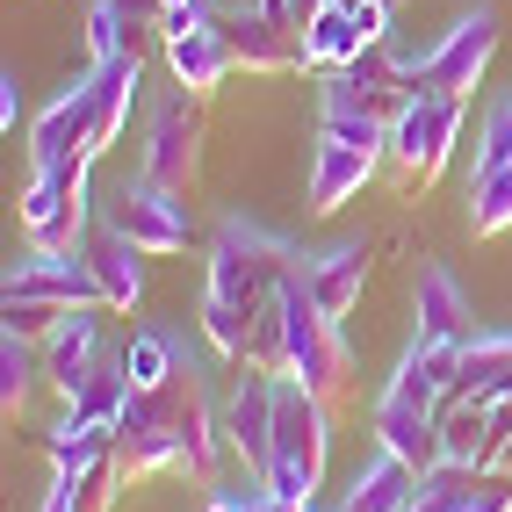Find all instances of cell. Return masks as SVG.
<instances>
[{
	"mask_svg": "<svg viewBox=\"0 0 512 512\" xmlns=\"http://www.w3.org/2000/svg\"><path fill=\"white\" fill-rule=\"evenodd\" d=\"M109 448H116V426H87L80 412H65V419L51 426V469H58V476H80V469H94Z\"/></svg>",
	"mask_w": 512,
	"mask_h": 512,
	"instance_id": "cell-23",
	"label": "cell"
},
{
	"mask_svg": "<svg viewBox=\"0 0 512 512\" xmlns=\"http://www.w3.org/2000/svg\"><path fill=\"white\" fill-rule=\"evenodd\" d=\"M166 8H210V0H166Z\"/></svg>",
	"mask_w": 512,
	"mask_h": 512,
	"instance_id": "cell-40",
	"label": "cell"
},
{
	"mask_svg": "<svg viewBox=\"0 0 512 512\" xmlns=\"http://www.w3.org/2000/svg\"><path fill=\"white\" fill-rule=\"evenodd\" d=\"M87 51H94V65H101V58H138V29H130V15L116 8V0H94V15H87Z\"/></svg>",
	"mask_w": 512,
	"mask_h": 512,
	"instance_id": "cell-32",
	"label": "cell"
},
{
	"mask_svg": "<svg viewBox=\"0 0 512 512\" xmlns=\"http://www.w3.org/2000/svg\"><path fill=\"white\" fill-rule=\"evenodd\" d=\"M166 65H174V80H181L188 94H202V101H210V94H217V87L238 73V58H231V37H224V15L174 29V37H166Z\"/></svg>",
	"mask_w": 512,
	"mask_h": 512,
	"instance_id": "cell-10",
	"label": "cell"
},
{
	"mask_svg": "<svg viewBox=\"0 0 512 512\" xmlns=\"http://www.w3.org/2000/svg\"><path fill=\"white\" fill-rule=\"evenodd\" d=\"M224 37H231V58L246 73H303L311 51H303V29L282 22V15H260V8H224Z\"/></svg>",
	"mask_w": 512,
	"mask_h": 512,
	"instance_id": "cell-9",
	"label": "cell"
},
{
	"mask_svg": "<svg viewBox=\"0 0 512 512\" xmlns=\"http://www.w3.org/2000/svg\"><path fill=\"white\" fill-rule=\"evenodd\" d=\"M455 375H462V347H455V339H412V354L397 361V375H390L383 397L419 404V412H440L448 390H455Z\"/></svg>",
	"mask_w": 512,
	"mask_h": 512,
	"instance_id": "cell-12",
	"label": "cell"
},
{
	"mask_svg": "<svg viewBox=\"0 0 512 512\" xmlns=\"http://www.w3.org/2000/svg\"><path fill=\"white\" fill-rule=\"evenodd\" d=\"M253 498H210V505H202V512H246Z\"/></svg>",
	"mask_w": 512,
	"mask_h": 512,
	"instance_id": "cell-39",
	"label": "cell"
},
{
	"mask_svg": "<svg viewBox=\"0 0 512 512\" xmlns=\"http://www.w3.org/2000/svg\"><path fill=\"white\" fill-rule=\"evenodd\" d=\"M101 224H116L138 253H152V260H166V253H181L188 246V202L181 195H166V188H152V181H138V188H116L109 195V210H101Z\"/></svg>",
	"mask_w": 512,
	"mask_h": 512,
	"instance_id": "cell-7",
	"label": "cell"
},
{
	"mask_svg": "<svg viewBox=\"0 0 512 512\" xmlns=\"http://www.w3.org/2000/svg\"><path fill=\"white\" fill-rule=\"evenodd\" d=\"M484 476H491V469H455V462H440L426 484H419L412 512H462L476 491H484Z\"/></svg>",
	"mask_w": 512,
	"mask_h": 512,
	"instance_id": "cell-31",
	"label": "cell"
},
{
	"mask_svg": "<svg viewBox=\"0 0 512 512\" xmlns=\"http://www.w3.org/2000/svg\"><path fill=\"white\" fill-rule=\"evenodd\" d=\"M80 260L94 267L101 303H109V311H138V303H145V260H152V253H138L116 224H94V238H87Z\"/></svg>",
	"mask_w": 512,
	"mask_h": 512,
	"instance_id": "cell-14",
	"label": "cell"
},
{
	"mask_svg": "<svg viewBox=\"0 0 512 512\" xmlns=\"http://www.w3.org/2000/svg\"><path fill=\"white\" fill-rule=\"evenodd\" d=\"M94 361H101V318L94 311H73L51 339H44V383L73 404L80 397V383L94 375Z\"/></svg>",
	"mask_w": 512,
	"mask_h": 512,
	"instance_id": "cell-17",
	"label": "cell"
},
{
	"mask_svg": "<svg viewBox=\"0 0 512 512\" xmlns=\"http://www.w3.org/2000/svg\"><path fill=\"white\" fill-rule=\"evenodd\" d=\"M469 231L476 238L512 231V166H476L469 174Z\"/></svg>",
	"mask_w": 512,
	"mask_h": 512,
	"instance_id": "cell-25",
	"label": "cell"
},
{
	"mask_svg": "<svg viewBox=\"0 0 512 512\" xmlns=\"http://www.w3.org/2000/svg\"><path fill=\"white\" fill-rule=\"evenodd\" d=\"M174 368H181V347H174L166 332H138V339L123 347V375H130V390H159Z\"/></svg>",
	"mask_w": 512,
	"mask_h": 512,
	"instance_id": "cell-30",
	"label": "cell"
},
{
	"mask_svg": "<svg viewBox=\"0 0 512 512\" xmlns=\"http://www.w3.org/2000/svg\"><path fill=\"white\" fill-rule=\"evenodd\" d=\"M37 512H73V476H51V491H44Z\"/></svg>",
	"mask_w": 512,
	"mask_h": 512,
	"instance_id": "cell-37",
	"label": "cell"
},
{
	"mask_svg": "<svg viewBox=\"0 0 512 512\" xmlns=\"http://www.w3.org/2000/svg\"><path fill=\"white\" fill-rule=\"evenodd\" d=\"M419 484H426L419 469H404L397 455H375V462L354 476V491H347V505H339V512H412Z\"/></svg>",
	"mask_w": 512,
	"mask_h": 512,
	"instance_id": "cell-22",
	"label": "cell"
},
{
	"mask_svg": "<svg viewBox=\"0 0 512 512\" xmlns=\"http://www.w3.org/2000/svg\"><path fill=\"white\" fill-rule=\"evenodd\" d=\"M462 512H512V476H505V469H491V476H484V491H476Z\"/></svg>",
	"mask_w": 512,
	"mask_h": 512,
	"instance_id": "cell-35",
	"label": "cell"
},
{
	"mask_svg": "<svg viewBox=\"0 0 512 512\" xmlns=\"http://www.w3.org/2000/svg\"><path fill=\"white\" fill-rule=\"evenodd\" d=\"M15 123H22V80L0 73V130H15Z\"/></svg>",
	"mask_w": 512,
	"mask_h": 512,
	"instance_id": "cell-36",
	"label": "cell"
},
{
	"mask_svg": "<svg viewBox=\"0 0 512 512\" xmlns=\"http://www.w3.org/2000/svg\"><path fill=\"white\" fill-rule=\"evenodd\" d=\"M275 390H282V375L238 368V390H231V404H224L231 455H246L253 484H267V469H275Z\"/></svg>",
	"mask_w": 512,
	"mask_h": 512,
	"instance_id": "cell-8",
	"label": "cell"
},
{
	"mask_svg": "<svg viewBox=\"0 0 512 512\" xmlns=\"http://www.w3.org/2000/svg\"><path fill=\"white\" fill-rule=\"evenodd\" d=\"M455 138H462V94H412V109L390 123L383 159H390V174L404 188H433L448 152H455Z\"/></svg>",
	"mask_w": 512,
	"mask_h": 512,
	"instance_id": "cell-4",
	"label": "cell"
},
{
	"mask_svg": "<svg viewBox=\"0 0 512 512\" xmlns=\"http://www.w3.org/2000/svg\"><path fill=\"white\" fill-rule=\"evenodd\" d=\"M37 375H44V347H29V339L0 332V412H8V419H22V404H29V390H37Z\"/></svg>",
	"mask_w": 512,
	"mask_h": 512,
	"instance_id": "cell-27",
	"label": "cell"
},
{
	"mask_svg": "<svg viewBox=\"0 0 512 512\" xmlns=\"http://www.w3.org/2000/svg\"><path fill=\"white\" fill-rule=\"evenodd\" d=\"M195 318H202V347L238 368V354H246V332H253V311H246V303H224V296H202Z\"/></svg>",
	"mask_w": 512,
	"mask_h": 512,
	"instance_id": "cell-28",
	"label": "cell"
},
{
	"mask_svg": "<svg viewBox=\"0 0 512 512\" xmlns=\"http://www.w3.org/2000/svg\"><path fill=\"white\" fill-rule=\"evenodd\" d=\"M8 296H51V303H65V311H109L94 267L87 260H58V253H29L8 275Z\"/></svg>",
	"mask_w": 512,
	"mask_h": 512,
	"instance_id": "cell-13",
	"label": "cell"
},
{
	"mask_svg": "<svg viewBox=\"0 0 512 512\" xmlns=\"http://www.w3.org/2000/svg\"><path fill=\"white\" fill-rule=\"evenodd\" d=\"M123 484H130V476L116 469V455H101L94 469H80V476H73V512H109Z\"/></svg>",
	"mask_w": 512,
	"mask_h": 512,
	"instance_id": "cell-33",
	"label": "cell"
},
{
	"mask_svg": "<svg viewBox=\"0 0 512 512\" xmlns=\"http://www.w3.org/2000/svg\"><path fill=\"white\" fill-rule=\"evenodd\" d=\"M368 246H332L325 260H311V296H318V311L325 318H347L354 303H361V289H368Z\"/></svg>",
	"mask_w": 512,
	"mask_h": 512,
	"instance_id": "cell-21",
	"label": "cell"
},
{
	"mask_svg": "<svg viewBox=\"0 0 512 512\" xmlns=\"http://www.w3.org/2000/svg\"><path fill=\"white\" fill-rule=\"evenodd\" d=\"M87 94H94V159L123 138L130 123V101H138V58H101L87 73Z\"/></svg>",
	"mask_w": 512,
	"mask_h": 512,
	"instance_id": "cell-18",
	"label": "cell"
},
{
	"mask_svg": "<svg viewBox=\"0 0 512 512\" xmlns=\"http://www.w3.org/2000/svg\"><path fill=\"white\" fill-rule=\"evenodd\" d=\"M498 469H505V476H512V440H505V455H498Z\"/></svg>",
	"mask_w": 512,
	"mask_h": 512,
	"instance_id": "cell-41",
	"label": "cell"
},
{
	"mask_svg": "<svg viewBox=\"0 0 512 512\" xmlns=\"http://www.w3.org/2000/svg\"><path fill=\"white\" fill-rule=\"evenodd\" d=\"M29 159H37V166L94 159V94H87V80H80V87H65L51 109L29 123Z\"/></svg>",
	"mask_w": 512,
	"mask_h": 512,
	"instance_id": "cell-11",
	"label": "cell"
},
{
	"mask_svg": "<svg viewBox=\"0 0 512 512\" xmlns=\"http://www.w3.org/2000/svg\"><path fill=\"white\" fill-rule=\"evenodd\" d=\"M419 339H455V347L476 339L469 296H462V282L448 275V267H426V275H419Z\"/></svg>",
	"mask_w": 512,
	"mask_h": 512,
	"instance_id": "cell-20",
	"label": "cell"
},
{
	"mask_svg": "<svg viewBox=\"0 0 512 512\" xmlns=\"http://www.w3.org/2000/svg\"><path fill=\"white\" fill-rule=\"evenodd\" d=\"M138 181L166 188V195H195L202 181V94H166L152 123H145V166H138Z\"/></svg>",
	"mask_w": 512,
	"mask_h": 512,
	"instance_id": "cell-5",
	"label": "cell"
},
{
	"mask_svg": "<svg viewBox=\"0 0 512 512\" xmlns=\"http://www.w3.org/2000/svg\"><path fill=\"white\" fill-rule=\"evenodd\" d=\"M65 412H80L87 426H116V419L130 412V375H123V361L101 354V361H94V375L80 383V397L65 404Z\"/></svg>",
	"mask_w": 512,
	"mask_h": 512,
	"instance_id": "cell-24",
	"label": "cell"
},
{
	"mask_svg": "<svg viewBox=\"0 0 512 512\" xmlns=\"http://www.w3.org/2000/svg\"><path fill=\"white\" fill-rule=\"evenodd\" d=\"M375 440H383V455H397L419 476H433L448 462V448H440V412H419V404H397V397L375 404Z\"/></svg>",
	"mask_w": 512,
	"mask_h": 512,
	"instance_id": "cell-15",
	"label": "cell"
},
{
	"mask_svg": "<svg viewBox=\"0 0 512 512\" xmlns=\"http://www.w3.org/2000/svg\"><path fill=\"white\" fill-rule=\"evenodd\" d=\"M303 51H311L318 73H347V65L368 51L361 22H354V0H332V8H318L311 22H303Z\"/></svg>",
	"mask_w": 512,
	"mask_h": 512,
	"instance_id": "cell-19",
	"label": "cell"
},
{
	"mask_svg": "<svg viewBox=\"0 0 512 512\" xmlns=\"http://www.w3.org/2000/svg\"><path fill=\"white\" fill-rule=\"evenodd\" d=\"M325 462H332V404H318L296 375H282V390H275V469H267L260 491L311 505L318 484H325Z\"/></svg>",
	"mask_w": 512,
	"mask_h": 512,
	"instance_id": "cell-2",
	"label": "cell"
},
{
	"mask_svg": "<svg viewBox=\"0 0 512 512\" xmlns=\"http://www.w3.org/2000/svg\"><path fill=\"white\" fill-rule=\"evenodd\" d=\"M390 8H397V0H390Z\"/></svg>",
	"mask_w": 512,
	"mask_h": 512,
	"instance_id": "cell-42",
	"label": "cell"
},
{
	"mask_svg": "<svg viewBox=\"0 0 512 512\" xmlns=\"http://www.w3.org/2000/svg\"><path fill=\"white\" fill-rule=\"evenodd\" d=\"M65 318H73V311H65V303H51V296H0V332L29 339V347H44Z\"/></svg>",
	"mask_w": 512,
	"mask_h": 512,
	"instance_id": "cell-29",
	"label": "cell"
},
{
	"mask_svg": "<svg viewBox=\"0 0 512 512\" xmlns=\"http://www.w3.org/2000/svg\"><path fill=\"white\" fill-rule=\"evenodd\" d=\"M296 260H303V253L282 246L275 231H260V224H224L217 246H210V296L260 311V303L282 296V282L296 275Z\"/></svg>",
	"mask_w": 512,
	"mask_h": 512,
	"instance_id": "cell-3",
	"label": "cell"
},
{
	"mask_svg": "<svg viewBox=\"0 0 512 512\" xmlns=\"http://www.w3.org/2000/svg\"><path fill=\"white\" fill-rule=\"evenodd\" d=\"M375 166H383V152H368V145H332L318 138V159H311V210L332 217V210H347V202L375 181Z\"/></svg>",
	"mask_w": 512,
	"mask_h": 512,
	"instance_id": "cell-16",
	"label": "cell"
},
{
	"mask_svg": "<svg viewBox=\"0 0 512 512\" xmlns=\"http://www.w3.org/2000/svg\"><path fill=\"white\" fill-rule=\"evenodd\" d=\"M491 58H498V15L476 8V15H462L448 37L419 58V87L412 94H462L469 101V87L491 73Z\"/></svg>",
	"mask_w": 512,
	"mask_h": 512,
	"instance_id": "cell-6",
	"label": "cell"
},
{
	"mask_svg": "<svg viewBox=\"0 0 512 512\" xmlns=\"http://www.w3.org/2000/svg\"><path fill=\"white\" fill-rule=\"evenodd\" d=\"M476 166H512V94L484 116V152H476Z\"/></svg>",
	"mask_w": 512,
	"mask_h": 512,
	"instance_id": "cell-34",
	"label": "cell"
},
{
	"mask_svg": "<svg viewBox=\"0 0 512 512\" xmlns=\"http://www.w3.org/2000/svg\"><path fill=\"white\" fill-rule=\"evenodd\" d=\"M246 512H311V505H296V498H275V491H253Z\"/></svg>",
	"mask_w": 512,
	"mask_h": 512,
	"instance_id": "cell-38",
	"label": "cell"
},
{
	"mask_svg": "<svg viewBox=\"0 0 512 512\" xmlns=\"http://www.w3.org/2000/svg\"><path fill=\"white\" fill-rule=\"evenodd\" d=\"M282 311H289V375L303 390H311L318 404H347L354 397V347L347 332H339V318L318 311L311 296V260H296V275L282 282Z\"/></svg>",
	"mask_w": 512,
	"mask_h": 512,
	"instance_id": "cell-1",
	"label": "cell"
},
{
	"mask_svg": "<svg viewBox=\"0 0 512 512\" xmlns=\"http://www.w3.org/2000/svg\"><path fill=\"white\" fill-rule=\"evenodd\" d=\"M238 368L289 375V311H282V296L253 311V332H246V354H238Z\"/></svg>",
	"mask_w": 512,
	"mask_h": 512,
	"instance_id": "cell-26",
	"label": "cell"
}]
</instances>
